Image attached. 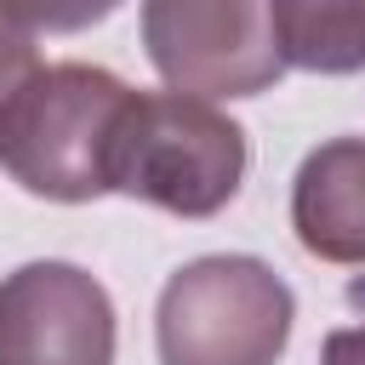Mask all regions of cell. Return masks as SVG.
I'll list each match as a JSON object with an SVG mask.
<instances>
[{
  "instance_id": "8992f818",
  "label": "cell",
  "mask_w": 365,
  "mask_h": 365,
  "mask_svg": "<svg viewBox=\"0 0 365 365\" xmlns=\"http://www.w3.org/2000/svg\"><path fill=\"white\" fill-rule=\"evenodd\" d=\"M291 228L308 257L365 268V137H331L297 165Z\"/></svg>"
},
{
  "instance_id": "30bf717a",
  "label": "cell",
  "mask_w": 365,
  "mask_h": 365,
  "mask_svg": "<svg viewBox=\"0 0 365 365\" xmlns=\"http://www.w3.org/2000/svg\"><path fill=\"white\" fill-rule=\"evenodd\" d=\"M348 302H354V308H365V274H359V279H348Z\"/></svg>"
},
{
  "instance_id": "277c9868",
  "label": "cell",
  "mask_w": 365,
  "mask_h": 365,
  "mask_svg": "<svg viewBox=\"0 0 365 365\" xmlns=\"http://www.w3.org/2000/svg\"><path fill=\"white\" fill-rule=\"evenodd\" d=\"M143 46L177 97H257L285 74L262 0H148Z\"/></svg>"
},
{
  "instance_id": "5b68a950",
  "label": "cell",
  "mask_w": 365,
  "mask_h": 365,
  "mask_svg": "<svg viewBox=\"0 0 365 365\" xmlns=\"http://www.w3.org/2000/svg\"><path fill=\"white\" fill-rule=\"evenodd\" d=\"M0 365H114V302L97 274L40 257L0 279Z\"/></svg>"
},
{
  "instance_id": "7a4b0ae2",
  "label": "cell",
  "mask_w": 365,
  "mask_h": 365,
  "mask_svg": "<svg viewBox=\"0 0 365 365\" xmlns=\"http://www.w3.org/2000/svg\"><path fill=\"white\" fill-rule=\"evenodd\" d=\"M245 131L222 108L177 91H137L114 137L108 188L171 217H217L245 182Z\"/></svg>"
},
{
  "instance_id": "ba28073f",
  "label": "cell",
  "mask_w": 365,
  "mask_h": 365,
  "mask_svg": "<svg viewBox=\"0 0 365 365\" xmlns=\"http://www.w3.org/2000/svg\"><path fill=\"white\" fill-rule=\"evenodd\" d=\"M46 63H40V40H34V29L11 11V6H0V114L11 108V97L40 74Z\"/></svg>"
},
{
  "instance_id": "9c48e42d",
  "label": "cell",
  "mask_w": 365,
  "mask_h": 365,
  "mask_svg": "<svg viewBox=\"0 0 365 365\" xmlns=\"http://www.w3.org/2000/svg\"><path fill=\"white\" fill-rule=\"evenodd\" d=\"M319 365H365V325H342L325 336Z\"/></svg>"
},
{
  "instance_id": "3957f363",
  "label": "cell",
  "mask_w": 365,
  "mask_h": 365,
  "mask_svg": "<svg viewBox=\"0 0 365 365\" xmlns=\"http://www.w3.org/2000/svg\"><path fill=\"white\" fill-rule=\"evenodd\" d=\"M297 297L257 257H194L154 302L160 365H274L291 342Z\"/></svg>"
},
{
  "instance_id": "6da1fadb",
  "label": "cell",
  "mask_w": 365,
  "mask_h": 365,
  "mask_svg": "<svg viewBox=\"0 0 365 365\" xmlns=\"http://www.w3.org/2000/svg\"><path fill=\"white\" fill-rule=\"evenodd\" d=\"M131 86L97 63H46L0 114V171L40 200L86 205L108 188V160Z\"/></svg>"
},
{
  "instance_id": "52a82bcc",
  "label": "cell",
  "mask_w": 365,
  "mask_h": 365,
  "mask_svg": "<svg viewBox=\"0 0 365 365\" xmlns=\"http://www.w3.org/2000/svg\"><path fill=\"white\" fill-rule=\"evenodd\" d=\"M268 17L285 68L314 74L365 68V0H274Z\"/></svg>"
}]
</instances>
